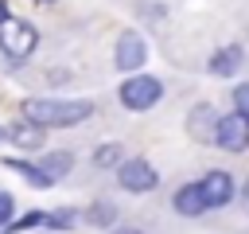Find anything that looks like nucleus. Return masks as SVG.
<instances>
[{
	"instance_id": "nucleus-1",
	"label": "nucleus",
	"mask_w": 249,
	"mask_h": 234,
	"mask_svg": "<svg viewBox=\"0 0 249 234\" xmlns=\"http://www.w3.org/2000/svg\"><path fill=\"white\" fill-rule=\"evenodd\" d=\"M93 113V105L89 101H23V117L31 121V125H39V129H47V125H78V121H86Z\"/></svg>"
},
{
	"instance_id": "nucleus-2",
	"label": "nucleus",
	"mask_w": 249,
	"mask_h": 234,
	"mask_svg": "<svg viewBox=\"0 0 249 234\" xmlns=\"http://www.w3.org/2000/svg\"><path fill=\"white\" fill-rule=\"evenodd\" d=\"M35 27L31 23H23V20H4L0 23V51L8 55V58H27L31 51H35Z\"/></svg>"
},
{
	"instance_id": "nucleus-3",
	"label": "nucleus",
	"mask_w": 249,
	"mask_h": 234,
	"mask_svg": "<svg viewBox=\"0 0 249 234\" xmlns=\"http://www.w3.org/2000/svg\"><path fill=\"white\" fill-rule=\"evenodd\" d=\"M160 98H163V86H160L152 74H132V78L121 86V101H124L128 109H152Z\"/></svg>"
},
{
	"instance_id": "nucleus-4",
	"label": "nucleus",
	"mask_w": 249,
	"mask_h": 234,
	"mask_svg": "<svg viewBox=\"0 0 249 234\" xmlns=\"http://www.w3.org/2000/svg\"><path fill=\"white\" fill-rule=\"evenodd\" d=\"M214 140H218L226 152H245V148H249V117H245V113L218 117V125H214Z\"/></svg>"
},
{
	"instance_id": "nucleus-5",
	"label": "nucleus",
	"mask_w": 249,
	"mask_h": 234,
	"mask_svg": "<svg viewBox=\"0 0 249 234\" xmlns=\"http://www.w3.org/2000/svg\"><path fill=\"white\" fill-rule=\"evenodd\" d=\"M156 183H160V176H156V168L148 160H124L121 164V187H128V191H152Z\"/></svg>"
},
{
	"instance_id": "nucleus-6",
	"label": "nucleus",
	"mask_w": 249,
	"mask_h": 234,
	"mask_svg": "<svg viewBox=\"0 0 249 234\" xmlns=\"http://www.w3.org/2000/svg\"><path fill=\"white\" fill-rule=\"evenodd\" d=\"M144 55H148V51H144V39H140L136 31H124V35L117 39V55H113V58H117V70H140V66H144Z\"/></svg>"
},
{
	"instance_id": "nucleus-7",
	"label": "nucleus",
	"mask_w": 249,
	"mask_h": 234,
	"mask_svg": "<svg viewBox=\"0 0 249 234\" xmlns=\"http://www.w3.org/2000/svg\"><path fill=\"white\" fill-rule=\"evenodd\" d=\"M202 195H206V207H226L230 195H233V179L226 172H210L202 179Z\"/></svg>"
},
{
	"instance_id": "nucleus-8",
	"label": "nucleus",
	"mask_w": 249,
	"mask_h": 234,
	"mask_svg": "<svg viewBox=\"0 0 249 234\" xmlns=\"http://www.w3.org/2000/svg\"><path fill=\"white\" fill-rule=\"evenodd\" d=\"M175 211L179 214H202L206 211V195H202V183H187L175 191Z\"/></svg>"
},
{
	"instance_id": "nucleus-9",
	"label": "nucleus",
	"mask_w": 249,
	"mask_h": 234,
	"mask_svg": "<svg viewBox=\"0 0 249 234\" xmlns=\"http://www.w3.org/2000/svg\"><path fill=\"white\" fill-rule=\"evenodd\" d=\"M237 66H241V47H222L210 58V74H218V78H230Z\"/></svg>"
},
{
	"instance_id": "nucleus-10",
	"label": "nucleus",
	"mask_w": 249,
	"mask_h": 234,
	"mask_svg": "<svg viewBox=\"0 0 249 234\" xmlns=\"http://www.w3.org/2000/svg\"><path fill=\"white\" fill-rule=\"evenodd\" d=\"M4 164H8L12 172H19V176H23L27 183H35V187H51V183H54V179L43 172V164H27V160H16V156H12V160H4Z\"/></svg>"
},
{
	"instance_id": "nucleus-11",
	"label": "nucleus",
	"mask_w": 249,
	"mask_h": 234,
	"mask_svg": "<svg viewBox=\"0 0 249 234\" xmlns=\"http://www.w3.org/2000/svg\"><path fill=\"white\" fill-rule=\"evenodd\" d=\"M8 136H12L19 148H39V144H43L39 125H16V129H8Z\"/></svg>"
},
{
	"instance_id": "nucleus-12",
	"label": "nucleus",
	"mask_w": 249,
	"mask_h": 234,
	"mask_svg": "<svg viewBox=\"0 0 249 234\" xmlns=\"http://www.w3.org/2000/svg\"><path fill=\"white\" fill-rule=\"evenodd\" d=\"M70 164H74V156H70V152H51V156L43 160V172H47L51 179H62V176L70 172Z\"/></svg>"
},
{
	"instance_id": "nucleus-13",
	"label": "nucleus",
	"mask_w": 249,
	"mask_h": 234,
	"mask_svg": "<svg viewBox=\"0 0 249 234\" xmlns=\"http://www.w3.org/2000/svg\"><path fill=\"white\" fill-rule=\"evenodd\" d=\"M93 164H97V168H113V164H124V148H121V144H101V148L93 152Z\"/></svg>"
},
{
	"instance_id": "nucleus-14",
	"label": "nucleus",
	"mask_w": 249,
	"mask_h": 234,
	"mask_svg": "<svg viewBox=\"0 0 249 234\" xmlns=\"http://www.w3.org/2000/svg\"><path fill=\"white\" fill-rule=\"evenodd\" d=\"M86 218H89L93 226H109V222L117 218V211H113L109 203H97V207H89V211H86Z\"/></svg>"
},
{
	"instance_id": "nucleus-15",
	"label": "nucleus",
	"mask_w": 249,
	"mask_h": 234,
	"mask_svg": "<svg viewBox=\"0 0 249 234\" xmlns=\"http://www.w3.org/2000/svg\"><path fill=\"white\" fill-rule=\"evenodd\" d=\"M12 211H16V199H12L8 191H0V226H8V218H12Z\"/></svg>"
},
{
	"instance_id": "nucleus-16",
	"label": "nucleus",
	"mask_w": 249,
	"mask_h": 234,
	"mask_svg": "<svg viewBox=\"0 0 249 234\" xmlns=\"http://www.w3.org/2000/svg\"><path fill=\"white\" fill-rule=\"evenodd\" d=\"M233 105H237V113L249 117V86H237V90H233Z\"/></svg>"
},
{
	"instance_id": "nucleus-17",
	"label": "nucleus",
	"mask_w": 249,
	"mask_h": 234,
	"mask_svg": "<svg viewBox=\"0 0 249 234\" xmlns=\"http://www.w3.org/2000/svg\"><path fill=\"white\" fill-rule=\"evenodd\" d=\"M51 222H54V226H70V222H74V211H54Z\"/></svg>"
},
{
	"instance_id": "nucleus-18",
	"label": "nucleus",
	"mask_w": 249,
	"mask_h": 234,
	"mask_svg": "<svg viewBox=\"0 0 249 234\" xmlns=\"http://www.w3.org/2000/svg\"><path fill=\"white\" fill-rule=\"evenodd\" d=\"M4 20H12V16H8V4L0 0V23H4Z\"/></svg>"
},
{
	"instance_id": "nucleus-19",
	"label": "nucleus",
	"mask_w": 249,
	"mask_h": 234,
	"mask_svg": "<svg viewBox=\"0 0 249 234\" xmlns=\"http://www.w3.org/2000/svg\"><path fill=\"white\" fill-rule=\"evenodd\" d=\"M241 195H245V211H249V179H245V191Z\"/></svg>"
},
{
	"instance_id": "nucleus-20",
	"label": "nucleus",
	"mask_w": 249,
	"mask_h": 234,
	"mask_svg": "<svg viewBox=\"0 0 249 234\" xmlns=\"http://www.w3.org/2000/svg\"><path fill=\"white\" fill-rule=\"evenodd\" d=\"M113 234H140V230H124V226H121V230H113Z\"/></svg>"
},
{
	"instance_id": "nucleus-21",
	"label": "nucleus",
	"mask_w": 249,
	"mask_h": 234,
	"mask_svg": "<svg viewBox=\"0 0 249 234\" xmlns=\"http://www.w3.org/2000/svg\"><path fill=\"white\" fill-rule=\"evenodd\" d=\"M4 136H8V129H0V140H4Z\"/></svg>"
},
{
	"instance_id": "nucleus-22",
	"label": "nucleus",
	"mask_w": 249,
	"mask_h": 234,
	"mask_svg": "<svg viewBox=\"0 0 249 234\" xmlns=\"http://www.w3.org/2000/svg\"><path fill=\"white\" fill-rule=\"evenodd\" d=\"M43 4H54V0H43Z\"/></svg>"
}]
</instances>
